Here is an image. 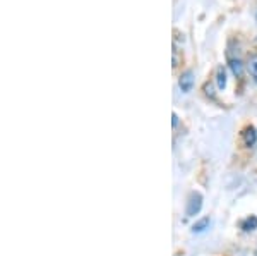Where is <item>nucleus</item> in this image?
Returning a JSON list of instances; mask_svg holds the SVG:
<instances>
[{
  "instance_id": "nucleus-1",
  "label": "nucleus",
  "mask_w": 257,
  "mask_h": 256,
  "mask_svg": "<svg viewBox=\"0 0 257 256\" xmlns=\"http://www.w3.org/2000/svg\"><path fill=\"white\" fill-rule=\"evenodd\" d=\"M200 208H202V194L194 191V193H190L187 201V208H186L187 217H196L200 211Z\"/></svg>"
},
{
  "instance_id": "nucleus-2",
  "label": "nucleus",
  "mask_w": 257,
  "mask_h": 256,
  "mask_svg": "<svg viewBox=\"0 0 257 256\" xmlns=\"http://www.w3.org/2000/svg\"><path fill=\"white\" fill-rule=\"evenodd\" d=\"M178 86L184 93H190L192 86H194V73L192 71H186L178 79Z\"/></svg>"
},
{
  "instance_id": "nucleus-3",
  "label": "nucleus",
  "mask_w": 257,
  "mask_h": 256,
  "mask_svg": "<svg viewBox=\"0 0 257 256\" xmlns=\"http://www.w3.org/2000/svg\"><path fill=\"white\" fill-rule=\"evenodd\" d=\"M242 138H244V143H246V146L252 148L257 143V129L254 126H248L244 129L242 133Z\"/></svg>"
},
{
  "instance_id": "nucleus-4",
  "label": "nucleus",
  "mask_w": 257,
  "mask_h": 256,
  "mask_svg": "<svg viewBox=\"0 0 257 256\" xmlns=\"http://www.w3.org/2000/svg\"><path fill=\"white\" fill-rule=\"evenodd\" d=\"M230 64V69H232V73H234L235 78H242V74H244V64L242 61H240L238 57H230V61H228Z\"/></svg>"
},
{
  "instance_id": "nucleus-5",
  "label": "nucleus",
  "mask_w": 257,
  "mask_h": 256,
  "mask_svg": "<svg viewBox=\"0 0 257 256\" xmlns=\"http://www.w3.org/2000/svg\"><path fill=\"white\" fill-rule=\"evenodd\" d=\"M226 83H228V78H226V71H224L223 66H220L216 69V85H218V90H224L226 88Z\"/></svg>"
},
{
  "instance_id": "nucleus-6",
  "label": "nucleus",
  "mask_w": 257,
  "mask_h": 256,
  "mask_svg": "<svg viewBox=\"0 0 257 256\" xmlns=\"http://www.w3.org/2000/svg\"><path fill=\"white\" fill-rule=\"evenodd\" d=\"M240 229H242L244 232H254L257 229V217L256 215H250V217H247L246 220H242Z\"/></svg>"
},
{
  "instance_id": "nucleus-7",
  "label": "nucleus",
  "mask_w": 257,
  "mask_h": 256,
  "mask_svg": "<svg viewBox=\"0 0 257 256\" xmlns=\"http://www.w3.org/2000/svg\"><path fill=\"white\" fill-rule=\"evenodd\" d=\"M210 225H211L210 217H204V218L198 220V222H196L194 225H192V232H196V234H200V232H206L208 229H210Z\"/></svg>"
},
{
  "instance_id": "nucleus-8",
  "label": "nucleus",
  "mask_w": 257,
  "mask_h": 256,
  "mask_svg": "<svg viewBox=\"0 0 257 256\" xmlns=\"http://www.w3.org/2000/svg\"><path fill=\"white\" fill-rule=\"evenodd\" d=\"M247 69H248V73H250L252 79H254V83L257 85V55H252V57L248 59Z\"/></svg>"
},
{
  "instance_id": "nucleus-9",
  "label": "nucleus",
  "mask_w": 257,
  "mask_h": 256,
  "mask_svg": "<svg viewBox=\"0 0 257 256\" xmlns=\"http://www.w3.org/2000/svg\"><path fill=\"white\" fill-rule=\"evenodd\" d=\"M172 119H174V127H176V126H178V115H176V114H174V115H172Z\"/></svg>"
}]
</instances>
